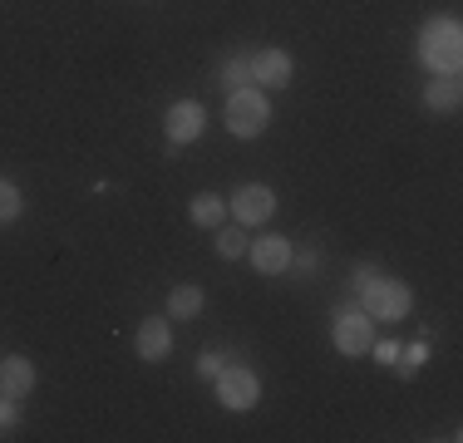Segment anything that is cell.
<instances>
[{"label": "cell", "mask_w": 463, "mask_h": 443, "mask_svg": "<svg viewBox=\"0 0 463 443\" xmlns=\"http://www.w3.org/2000/svg\"><path fill=\"white\" fill-rule=\"evenodd\" d=\"M419 64L429 74H458L463 64V30L454 15H434L419 25Z\"/></svg>", "instance_id": "1"}, {"label": "cell", "mask_w": 463, "mask_h": 443, "mask_svg": "<svg viewBox=\"0 0 463 443\" xmlns=\"http://www.w3.org/2000/svg\"><path fill=\"white\" fill-rule=\"evenodd\" d=\"M271 124V99L261 89H232L227 94V133L232 138H261Z\"/></svg>", "instance_id": "2"}, {"label": "cell", "mask_w": 463, "mask_h": 443, "mask_svg": "<svg viewBox=\"0 0 463 443\" xmlns=\"http://www.w3.org/2000/svg\"><path fill=\"white\" fill-rule=\"evenodd\" d=\"M410 306H414V291L400 276H374L365 291H360V310H365L370 320H404Z\"/></svg>", "instance_id": "3"}, {"label": "cell", "mask_w": 463, "mask_h": 443, "mask_svg": "<svg viewBox=\"0 0 463 443\" xmlns=\"http://www.w3.org/2000/svg\"><path fill=\"white\" fill-rule=\"evenodd\" d=\"M213 384H217V404L232 409V414H247V409L261 399V380L247 370V364H227Z\"/></svg>", "instance_id": "4"}, {"label": "cell", "mask_w": 463, "mask_h": 443, "mask_svg": "<svg viewBox=\"0 0 463 443\" xmlns=\"http://www.w3.org/2000/svg\"><path fill=\"white\" fill-rule=\"evenodd\" d=\"M227 212L237 217V227H261V222H271V212H277V193L267 183H241L232 193Z\"/></svg>", "instance_id": "5"}, {"label": "cell", "mask_w": 463, "mask_h": 443, "mask_svg": "<svg viewBox=\"0 0 463 443\" xmlns=\"http://www.w3.org/2000/svg\"><path fill=\"white\" fill-rule=\"evenodd\" d=\"M374 345V330H370V316L365 310H335V350L340 354H370Z\"/></svg>", "instance_id": "6"}, {"label": "cell", "mask_w": 463, "mask_h": 443, "mask_svg": "<svg viewBox=\"0 0 463 443\" xmlns=\"http://www.w3.org/2000/svg\"><path fill=\"white\" fill-rule=\"evenodd\" d=\"M207 128V114L197 99H178V104L168 108V118H163V133H168V143H197Z\"/></svg>", "instance_id": "7"}, {"label": "cell", "mask_w": 463, "mask_h": 443, "mask_svg": "<svg viewBox=\"0 0 463 443\" xmlns=\"http://www.w3.org/2000/svg\"><path fill=\"white\" fill-rule=\"evenodd\" d=\"M247 60H251V84H261V89H286L296 74V64L286 50H257V54H247Z\"/></svg>", "instance_id": "8"}, {"label": "cell", "mask_w": 463, "mask_h": 443, "mask_svg": "<svg viewBox=\"0 0 463 443\" xmlns=\"http://www.w3.org/2000/svg\"><path fill=\"white\" fill-rule=\"evenodd\" d=\"M247 257L261 276H281V271H291V241L286 237H257V241H247Z\"/></svg>", "instance_id": "9"}, {"label": "cell", "mask_w": 463, "mask_h": 443, "mask_svg": "<svg viewBox=\"0 0 463 443\" xmlns=\"http://www.w3.org/2000/svg\"><path fill=\"white\" fill-rule=\"evenodd\" d=\"M138 360H148V364H158V360H168V350H173V330H168V316H148L138 325Z\"/></svg>", "instance_id": "10"}, {"label": "cell", "mask_w": 463, "mask_h": 443, "mask_svg": "<svg viewBox=\"0 0 463 443\" xmlns=\"http://www.w3.org/2000/svg\"><path fill=\"white\" fill-rule=\"evenodd\" d=\"M30 390H35V364H30L25 354L0 360V394H5V399H25Z\"/></svg>", "instance_id": "11"}, {"label": "cell", "mask_w": 463, "mask_h": 443, "mask_svg": "<svg viewBox=\"0 0 463 443\" xmlns=\"http://www.w3.org/2000/svg\"><path fill=\"white\" fill-rule=\"evenodd\" d=\"M424 104L434 108V114H458V104H463V84H458V74H434L424 89Z\"/></svg>", "instance_id": "12"}, {"label": "cell", "mask_w": 463, "mask_h": 443, "mask_svg": "<svg viewBox=\"0 0 463 443\" xmlns=\"http://www.w3.org/2000/svg\"><path fill=\"white\" fill-rule=\"evenodd\" d=\"M187 217L197 222V227H222L227 222V197H217V193H197L193 197V207H187Z\"/></svg>", "instance_id": "13"}, {"label": "cell", "mask_w": 463, "mask_h": 443, "mask_svg": "<svg viewBox=\"0 0 463 443\" xmlns=\"http://www.w3.org/2000/svg\"><path fill=\"white\" fill-rule=\"evenodd\" d=\"M203 306H207L203 286H173V291H168V316H173V320H193V316H203Z\"/></svg>", "instance_id": "14"}, {"label": "cell", "mask_w": 463, "mask_h": 443, "mask_svg": "<svg viewBox=\"0 0 463 443\" xmlns=\"http://www.w3.org/2000/svg\"><path fill=\"white\" fill-rule=\"evenodd\" d=\"M213 247H217V257H222V261H237V257H247V237H241L237 227H227V222L217 227V241H213Z\"/></svg>", "instance_id": "15"}, {"label": "cell", "mask_w": 463, "mask_h": 443, "mask_svg": "<svg viewBox=\"0 0 463 443\" xmlns=\"http://www.w3.org/2000/svg\"><path fill=\"white\" fill-rule=\"evenodd\" d=\"M217 84H222L227 94H232V89H247L251 84V60H247V54H232V60L222 64V80H217Z\"/></svg>", "instance_id": "16"}, {"label": "cell", "mask_w": 463, "mask_h": 443, "mask_svg": "<svg viewBox=\"0 0 463 443\" xmlns=\"http://www.w3.org/2000/svg\"><path fill=\"white\" fill-rule=\"evenodd\" d=\"M20 207H25V197H20V187L10 183V177H0V222H15Z\"/></svg>", "instance_id": "17"}, {"label": "cell", "mask_w": 463, "mask_h": 443, "mask_svg": "<svg viewBox=\"0 0 463 443\" xmlns=\"http://www.w3.org/2000/svg\"><path fill=\"white\" fill-rule=\"evenodd\" d=\"M222 370H227L222 350H203V354H197V374H203V380H217Z\"/></svg>", "instance_id": "18"}, {"label": "cell", "mask_w": 463, "mask_h": 443, "mask_svg": "<svg viewBox=\"0 0 463 443\" xmlns=\"http://www.w3.org/2000/svg\"><path fill=\"white\" fill-rule=\"evenodd\" d=\"M15 424H20V399L0 394V429H15Z\"/></svg>", "instance_id": "19"}, {"label": "cell", "mask_w": 463, "mask_h": 443, "mask_svg": "<svg viewBox=\"0 0 463 443\" xmlns=\"http://www.w3.org/2000/svg\"><path fill=\"white\" fill-rule=\"evenodd\" d=\"M291 266L296 271H316V266H321V251H291Z\"/></svg>", "instance_id": "20"}, {"label": "cell", "mask_w": 463, "mask_h": 443, "mask_svg": "<svg viewBox=\"0 0 463 443\" xmlns=\"http://www.w3.org/2000/svg\"><path fill=\"white\" fill-rule=\"evenodd\" d=\"M374 350V360H380V364H394V360H400V345H394V340H384V345H370Z\"/></svg>", "instance_id": "21"}, {"label": "cell", "mask_w": 463, "mask_h": 443, "mask_svg": "<svg viewBox=\"0 0 463 443\" xmlns=\"http://www.w3.org/2000/svg\"><path fill=\"white\" fill-rule=\"evenodd\" d=\"M374 276H380V266H374V261H365V266L355 271V291H365V286L374 281Z\"/></svg>", "instance_id": "22"}]
</instances>
